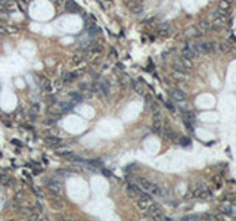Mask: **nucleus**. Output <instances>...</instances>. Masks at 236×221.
I'll list each match as a JSON object with an SVG mask.
<instances>
[{
    "label": "nucleus",
    "mask_w": 236,
    "mask_h": 221,
    "mask_svg": "<svg viewBox=\"0 0 236 221\" xmlns=\"http://www.w3.org/2000/svg\"><path fill=\"white\" fill-rule=\"evenodd\" d=\"M137 183L139 186L143 189L145 192H148L149 195H161V189L157 184H153L152 181H149L148 179L145 177H137Z\"/></svg>",
    "instance_id": "1"
},
{
    "label": "nucleus",
    "mask_w": 236,
    "mask_h": 221,
    "mask_svg": "<svg viewBox=\"0 0 236 221\" xmlns=\"http://www.w3.org/2000/svg\"><path fill=\"white\" fill-rule=\"evenodd\" d=\"M46 189H47L53 196H61L62 195V186L59 184L56 180H53V179L46 180Z\"/></svg>",
    "instance_id": "2"
},
{
    "label": "nucleus",
    "mask_w": 236,
    "mask_h": 221,
    "mask_svg": "<svg viewBox=\"0 0 236 221\" xmlns=\"http://www.w3.org/2000/svg\"><path fill=\"white\" fill-rule=\"evenodd\" d=\"M162 125H164L162 114H161L160 111H155V114H153V122H152V131H155V133H161Z\"/></svg>",
    "instance_id": "3"
},
{
    "label": "nucleus",
    "mask_w": 236,
    "mask_h": 221,
    "mask_svg": "<svg viewBox=\"0 0 236 221\" xmlns=\"http://www.w3.org/2000/svg\"><path fill=\"white\" fill-rule=\"evenodd\" d=\"M168 93L171 96V99L176 100V102H185L186 100V94L182 90H179V89H170Z\"/></svg>",
    "instance_id": "4"
},
{
    "label": "nucleus",
    "mask_w": 236,
    "mask_h": 221,
    "mask_svg": "<svg viewBox=\"0 0 236 221\" xmlns=\"http://www.w3.org/2000/svg\"><path fill=\"white\" fill-rule=\"evenodd\" d=\"M65 9H67V12H71V13L80 12V6L77 5L76 2H72V0H67L65 2Z\"/></svg>",
    "instance_id": "5"
},
{
    "label": "nucleus",
    "mask_w": 236,
    "mask_h": 221,
    "mask_svg": "<svg viewBox=\"0 0 236 221\" xmlns=\"http://www.w3.org/2000/svg\"><path fill=\"white\" fill-rule=\"evenodd\" d=\"M59 155H61V156H64V158H65V159H68V161H74V162L81 161V159L77 156L76 153H72V152H59Z\"/></svg>",
    "instance_id": "6"
},
{
    "label": "nucleus",
    "mask_w": 236,
    "mask_h": 221,
    "mask_svg": "<svg viewBox=\"0 0 236 221\" xmlns=\"http://www.w3.org/2000/svg\"><path fill=\"white\" fill-rule=\"evenodd\" d=\"M44 142H46L47 145L53 146V147H55V146H59V145H61V143H62L59 137H53V136H47V137H46V139H44Z\"/></svg>",
    "instance_id": "7"
},
{
    "label": "nucleus",
    "mask_w": 236,
    "mask_h": 221,
    "mask_svg": "<svg viewBox=\"0 0 236 221\" xmlns=\"http://www.w3.org/2000/svg\"><path fill=\"white\" fill-rule=\"evenodd\" d=\"M182 56H185V58H187V59H192L194 60L195 58H196V53H195L190 47H185L183 50H182Z\"/></svg>",
    "instance_id": "8"
},
{
    "label": "nucleus",
    "mask_w": 236,
    "mask_h": 221,
    "mask_svg": "<svg viewBox=\"0 0 236 221\" xmlns=\"http://www.w3.org/2000/svg\"><path fill=\"white\" fill-rule=\"evenodd\" d=\"M173 78H174L176 81H186V80H187V77H186L185 72H183V71H177V69L173 71Z\"/></svg>",
    "instance_id": "9"
},
{
    "label": "nucleus",
    "mask_w": 236,
    "mask_h": 221,
    "mask_svg": "<svg viewBox=\"0 0 236 221\" xmlns=\"http://www.w3.org/2000/svg\"><path fill=\"white\" fill-rule=\"evenodd\" d=\"M99 92H102V93L105 94L106 97H109V93H111V92H109V83H108V81H105V80H102Z\"/></svg>",
    "instance_id": "10"
},
{
    "label": "nucleus",
    "mask_w": 236,
    "mask_h": 221,
    "mask_svg": "<svg viewBox=\"0 0 236 221\" xmlns=\"http://www.w3.org/2000/svg\"><path fill=\"white\" fill-rule=\"evenodd\" d=\"M0 183H2L3 186H10V183H12V179L9 177L6 172H0Z\"/></svg>",
    "instance_id": "11"
},
{
    "label": "nucleus",
    "mask_w": 236,
    "mask_h": 221,
    "mask_svg": "<svg viewBox=\"0 0 236 221\" xmlns=\"http://www.w3.org/2000/svg\"><path fill=\"white\" fill-rule=\"evenodd\" d=\"M50 206L53 209H56V211H61V209L64 208V204L59 201L58 197H55V199H50Z\"/></svg>",
    "instance_id": "12"
},
{
    "label": "nucleus",
    "mask_w": 236,
    "mask_h": 221,
    "mask_svg": "<svg viewBox=\"0 0 236 221\" xmlns=\"http://www.w3.org/2000/svg\"><path fill=\"white\" fill-rule=\"evenodd\" d=\"M18 212H19V215H22V217H30V215H31V214H33L34 211H33V208H27V206H19Z\"/></svg>",
    "instance_id": "13"
},
{
    "label": "nucleus",
    "mask_w": 236,
    "mask_h": 221,
    "mask_svg": "<svg viewBox=\"0 0 236 221\" xmlns=\"http://www.w3.org/2000/svg\"><path fill=\"white\" fill-rule=\"evenodd\" d=\"M179 60L183 63V67H185L186 69L194 68V62H192V59H187V58H185V56H182V58H179Z\"/></svg>",
    "instance_id": "14"
},
{
    "label": "nucleus",
    "mask_w": 236,
    "mask_h": 221,
    "mask_svg": "<svg viewBox=\"0 0 236 221\" xmlns=\"http://www.w3.org/2000/svg\"><path fill=\"white\" fill-rule=\"evenodd\" d=\"M37 81H39V84L44 87L46 90H50V84H49V81H47V78L46 77H37Z\"/></svg>",
    "instance_id": "15"
},
{
    "label": "nucleus",
    "mask_w": 236,
    "mask_h": 221,
    "mask_svg": "<svg viewBox=\"0 0 236 221\" xmlns=\"http://www.w3.org/2000/svg\"><path fill=\"white\" fill-rule=\"evenodd\" d=\"M131 84H133V89H135L136 93L145 94V90H143V87L140 85V81H139V83H137V81H131Z\"/></svg>",
    "instance_id": "16"
},
{
    "label": "nucleus",
    "mask_w": 236,
    "mask_h": 221,
    "mask_svg": "<svg viewBox=\"0 0 236 221\" xmlns=\"http://www.w3.org/2000/svg\"><path fill=\"white\" fill-rule=\"evenodd\" d=\"M199 30H201V33H205V31H208L210 30V24H208V21H202V22H199Z\"/></svg>",
    "instance_id": "17"
},
{
    "label": "nucleus",
    "mask_w": 236,
    "mask_h": 221,
    "mask_svg": "<svg viewBox=\"0 0 236 221\" xmlns=\"http://www.w3.org/2000/svg\"><path fill=\"white\" fill-rule=\"evenodd\" d=\"M39 109H40V106H39V103H34L33 106H31V112H30V115H31V118H35V115L39 114Z\"/></svg>",
    "instance_id": "18"
},
{
    "label": "nucleus",
    "mask_w": 236,
    "mask_h": 221,
    "mask_svg": "<svg viewBox=\"0 0 236 221\" xmlns=\"http://www.w3.org/2000/svg\"><path fill=\"white\" fill-rule=\"evenodd\" d=\"M74 77H76V74H74V72H64L62 80H64V81H71Z\"/></svg>",
    "instance_id": "19"
},
{
    "label": "nucleus",
    "mask_w": 236,
    "mask_h": 221,
    "mask_svg": "<svg viewBox=\"0 0 236 221\" xmlns=\"http://www.w3.org/2000/svg\"><path fill=\"white\" fill-rule=\"evenodd\" d=\"M71 97H72V100H71L72 103H78V102L83 100V97H81L78 93H71Z\"/></svg>",
    "instance_id": "20"
},
{
    "label": "nucleus",
    "mask_w": 236,
    "mask_h": 221,
    "mask_svg": "<svg viewBox=\"0 0 236 221\" xmlns=\"http://www.w3.org/2000/svg\"><path fill=\"white\" fill-rule=\"evenodd\" d=\"M87 164L90 165V167H102L103 164H102V161H99V159H92V161H87Z\"/></svg>",
    "instance_id": "21"
},
{
    "label": "nucleus",
    "mask_w": 236,
    "mask_h": 221,
    "mask_svg": "<svg viewBox=\"0 0 236 221\" xmlns=\"http://www.w3.org/2000/svg\"><path fill=\"white\" fill-rule=\"evenodd\" d=\"M211 196H212V193H211L210 190H207V189H205L202 193H201V196H199V197H201V199H205V201H207V199H210Z\"/></svg>",
    "instance_id": "22"
},
{
    "label": "nucleus",
    "mask_w": 236,
    "mask_h": 221,
    "mask_svg": "<svg viewBox=\"0 0 236 221\" xmlns=\"http://www.w3.org/2000/svg\"><path fill=\"white\" fill-rule=\"evenodd\" d=\"M186 119H189V121H192V119H195V114L192 112V111H186Z\"/></svg>",
    "instance_id": "23"
},
{
    "label": "nucleus",
    "mask_w": 236,
    "mask_h": 221,
    "mask_svg": "<svg viewBox=\"0 0 236 221\" xmlns=\"http://www.w3.org/2000/svg\"><path fill=\"white\" fill-rule=\"evenodd\" d=\"M236 197L233 195H230V193H229V195H224L223 196V201H227V202H233V201H235Z\"/></svg>",
    "instance_id": "24"
},
{
    "label": "nucleus",
    "mask_w": 236,
    "mask_h": 221,
    "mask_svg": "<svg viewBox=\"0 0 236 221\" xmlns=\"http://www.w3.org/2000/svg\"><path fill=\"white\" fill-rule=\"evenodd\" d=\"M52 2H53V3L56 5V6H59V8H62V6L65 5V2H67V0H52Z\"/></svg>",
    "instance_id": "25"
},
{
    "label": "nucleus",
    "mask_w": 236,
    "mask_h": 221,
    "mask_svg": "<svg viewBox=\"0 0 236 221\" xmlns=\"http://www.w3.org/2000/svg\"><path fill=\"white\" fill-rule=\"evenodd\" d=\"M212 180L216 181V186H217V187L221 186V177H220V176H216V177H214Z\"/></svg>",
    "instance_id": "26"
},
{
    "label": "nucleus",
    "mask_w": 236,
    "mask_h": 221,
    "mask_svg": "<svg viewBox=\"0 0 236 221\" xmlns=\"http://www.w3.org/2000/svg\"><path fill=\"white\" fill-rule=\"evenodd\" d=\"M24 197H25V193H24V192H18L15 199H17V201H19V199H24Z\"/></svg>",
    "instance_id": "27"
},
{
    "label": "nucleus",
    "mask_w": 236,
    "mask_h": 221,
    "mask_svg": "<svg viewBox=\"0 0 236 221\" xmlns=\"http://www.w3.org/2000/svg\"><path fill=\"white\" fill-rule=\"evenodd\" d=\"M221 211H223V212H226V214H232V209H230L229 206H224V205L221 206Z\"/></svg>",
    "instance_id": "28"
},
{
    "label": "nucleus",
    "mask_w": 236,
    "mask_h": 221,
    "mask_svg": "<svg viewBox=\"0 0 236 221\" xmlns=\"http://www.w3.org/2000/svg\"><path fill=\"white\" fill-rule=\"evenodd\" d=\"M180 143H182V145H185V146L190 145V142H189V140H187L186 137H183V139H180Z\"/></svg>",
    "instance_id": "29"
},
{
    "label": "nucleus",
    "mask_w": 236,
    "mask_h": 221,
    "mask_svg": "<svg viewBox=\"0 0 236 221\" xmlns=\"http://www.w3.org/2000/svg\"><path fill=\"white\" fill-rule=\"evenodd\" d=\"M33 192H34V193H35L37 196H39V197H42V196H43V193L40 192V190H39V189H37V187H33Z\"/></svg>",
    "instance_id": "30"
},
{
    "label": "nucleus",
    "mask_w": 236,
    "mask_h": 221,
    "mask_svg": "<svg viewBox=\"0 0 236 221\" xmlns=\"http://www.w3.org/2000/svg\"><path fill=\"white\" fill-rule=\"evenodd\" d=\"M195 218H198V215H186V217H183V220H195Z\"/></svg>",
    "instance_id": "31"
},
{
    "label": "nucleus",
    "mask_w": 236,
    "mask_h": 221,
    "mask_svg": "<svg viewBox=\"0 0 236 221\" xmlns=\"http://www.w3.org/2000/svg\"><path fill=\"white\" fill-rule=\"evenodd\" d=\"M220 50H223V52H227V50H229V46H227V44H224V43H223V44L220 46Z\"/></svg>",
    "instance_id": "32"
},
{
    "label": "nucleus",
    "mask_w": 236,
    "mask_h": 221,
    "mask_svg": "<svg viewBox=\"0 0 236 221\" xmlns=\"http://www.w3.org/2000/svg\"><path fill=\"white\" fill-rule=\"evenodd\" d=\"M35 209H37L39 212H42V211H43V206H42V204H35Z\"/></svg>",
    "instance_id": "33"
},
{
    "label": "nucleus",
    "mask_w": 236,
    "mask_h": 221,
    "mask_svg": "<svg viewBox=\"0 0 236 221\" xmlns=\"http://www.w3.org/2000/svg\"><path fill=\"white\" fill-rule=\"evenodd\" d=\"M165 106H167L170 111H174V106H173V105H171L170 102H165Z\"/></svg>",
    "instance_id": "34"
},
{
    "label": "nucleus",
    "mask_w": 236,
    "mask_h": 221,
    "mask_svg": "<svg viewBox=\"0 0 236 221\" xmlns=\"http://www.w3.org/2000/svg\"><path fill=\"white\" fill-rule=\"evenodd\" d=\"M5 33H8V30H6L3 25H0V34H5Z\"/></svg>",
    "instance_id": "35"
}]
</instances>
